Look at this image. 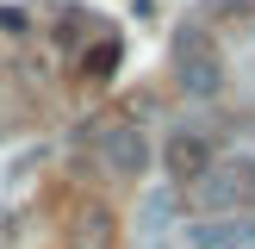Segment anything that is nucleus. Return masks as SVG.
<instances>
[{"mask_svg": "<svg viewBox=\"0 0 255 249\" xmlns=\"http://www.w3.org/2000/svg\"><path fill=\"white\" fill-rule=\"evenodd\" d=\"M206 212H255V156H224L193 181Z\"/></svg>", "mask_w": 255, "mask_h": 249, "instance_id": "f257e3e1", "label": "nucleus"}, {"mask_svg": "<svg viewBox=\"0 0 255 249\" xmlns=\"http://www.w3.org/2000/svg\"><path fill=\"white\" fill-rule=\"evenodd\" d=\"M174 75H181V87L193 100H212L224 87V56L212 50V37L199 31V25H181V31H174Z\"/></svg>", "mask_w": 255, "mask_h": 249, "instance_id": "f03ea898", "label": "nucleus"}, {"mask_svg": "<svg viewBox=\"0 0 255 249\" xmlns=\"http://www.w3.org/2000/svg\"><path fill=\"white\" fill-rule=\"evenodd\" d=\"M100 156H106V168L112 174H125V181H137V174L149 168V143H143V131L137 124H100Z\"/></svg>", "mask_w": 255, "mask_h": 249, "instance_id": "7ed1b4c3", "label": "nucleus"}, {"mask_svg": "<svg viewBox=\"0 0 255 249\" xmlns=\"http://www.w3.org/2000/svg\"><path fill=\"white\" fill-rule=\"evenodd\" d=\"M112 243H119V218H112V206H100V199L75 206L69 231H62V249H112Z\"/></svg>", "mask_w": 255, "mask_h": 249, "instance_id": "20e7f679", "label": "nucleus"}, {"mask_svg": "<svg viewBox=\"0 0 255 249\" xmlns=\"http://www.w3.org/2000/svg\"><path fill=\"white\" fill-rule=\"evenodd\" d=\"M162 162H168V181H199L212 168V143L199 131H174L168 149H162Z\"/></svg>", "mask_w": 255, "mask_h": 249, "instance_id": "39448f33", "label": "nucleus"}, {"mask_svg": "<svg viewBox=\"0 0 255 249\" xmlns=\"http://www.w3.org/2000/svg\"><path fill=\"white\" fill-rule=\"evenodd\" d=\"M81 75H87V81H106V75H119V37H100V44L81 56Z\"/></svg>", "mask_w": 255, "mask_h": 249, "instance_id": "423d86ee", "label": "nucleus"}, {"mask_svg": "<svg viewBox=\"0 0 255 249\" xmlns=\"http://www.w3.org/2000/svg\"><path fill=\"white\" fill-rule=\"evenodd\" d=\"M243 237H255L249 224H206V231H193V243L199 249H231V243H243Z\"/></svg>", "mask_w": 255, "mask_h": 249, "instance_id": "0eeeda50", "label": "nucleus"}, {"mask_svg": "<svg viewBox=\"0 0 255 249\" xmlns=\"http://www.w3.org/2000/svg\"><path fill=\"white\" fill-rule=\"evenodd\" d=\"M255 0H212V19H249Z\"/></svg>", "mask_w": 255, "mask_h": 249, "instance_id": "6e6552de", "label": "nucleus"}, {"mask_svg": "<svg viewBox=\"0 0 255 249\" xmlns=\"http://www.w3.org/2000/svg\"><path fill=\"white\" fill-rule=\"evenodd\" d=\"M6 243H12V231H6V224H0V249H6Z\"/></svg>", "mask_w": 255, "mask_h": 249, "instance_id": "1a4fd4ad", "label": "nucleus"}]
</instances>
